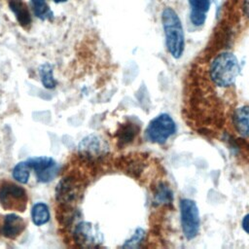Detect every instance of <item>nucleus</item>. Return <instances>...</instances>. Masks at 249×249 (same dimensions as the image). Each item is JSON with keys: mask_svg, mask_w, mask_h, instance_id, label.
Listing matches in <instances>:
<instances>
[{"mask_svg": "<svg viewBox=\"0 0 249 249\" xmlns=\"http://www.w3.org/2000/svg\"><path fill=\"white\" fill-rule=\"evenodd\" d=\"M39 75L41 82L46 89H53L56 86V81L53 78V66L50 63H44L39 67Z\"/></svg>", "mask_w": 249, "mask_h": 249, "instance_id": "16", "label": "nucleus"}, {"mask_svg": "<svg viewBox=\"0 0 249 249\" xmlns=\"http://www.w3.org/2000/svg\"><path fill=\"white\" fill-rule=\"evenodd\" d=\"M73 238L81 247L97 246L103 240L97 227L88 222H81L75 226Z\"/></svg>", "mask_w": 249, "mask_h": 249, "instance_id": "7", "label": "nucleus"}, {"mask_svg": "<svg viewBox=\"0 0 249 249\" xmlns=\"http://www.w3.org/2000/svg\"><path fill=\"white\" fill-rule=\"evenodd\" d=\"M25 221L17 214H8L4 218V223L1 228V233L10 239L18 236L25 229Z\"/></svg>", "mask_w": 249, "mask_h": 249, "instance_id": "10", "label": "nucleus"}, {"mask_svg": "<svg viewBox=\"0 0 249 249\" xmlns=\"http://www.w3.org/2000/svg\"><path fill=\"white\" fill-rule=\"evenodd\" d=\"M55 3H62V2H65L67 0H53Z\"/></svg>", "mask_w": 249, "mask_h": 249, "instance_id": "23", "label": "nucleus"}, {"mask_svg": "<svg viewBox=\"0 0 249 249\" xmlns=\"http://www.w3.org/2000/svg\"><path fill=\"white\" fill-rule=\"evenodd\" d=\"M139 131V127L137 124L132 123H126L120 126V129L117 131L118 142L121 146L128 144L131 142Z\"/></svg>", "mask_w": 249, "mask_h": 249, "instance_id": "14", "label": "nucleus"}, {"mask_svg": "<svg viewBox=\"0 0 249 249\" xmlns=\"http://www.w3.org/2000/svg\"><path fill=\"white\" fill-rule=\"evenodd\" d=\"M244 10L247 13V15L249 16V0L244 1Z\"/></svg>", "mask_w": 249, "mask_h": 249, "instance_id": "22", "label": "nucleus"}, {"mask_svg": "<svg viewBox=\"0 0 249 249\" xmlns=\"http://www.w3.org/2000/svg\"><path fill=\"white\" fill-rule=\"evenodd\" d=\"M30 165L27 160L20 161L17 163L13 169V177L18 182L21 184H25L28 182L29 175H30Z\"/></svg>", "mask_w": 249, "mask_h": 249, "instance_id": "17", "label": "nucleus"}, {"mask_svg": "<svg viewBox=\"0 0 249 249\" xmlns=\"http://www.w3.org/2000/svg\"><path fill=\"white\" fill-rule=\"evenodd\" d=\"M232 124L235 132L244 139H249V106H242L234 110Z\"/></svg>", "mask_w": 249, "mask_h": 249, "instance_id": "11", "label": "nucleus"}, {"mask_svg": "<svg viewBox=\"0 0 249 249\" xmlns=\"http://www.w3.org/2000/svg\"><path fill=\"white\" fill-rule=\"evenodd\" d=\"M32 222L36 226H42L49 222L50 220V211L49 207L44 202H37L33 205L31 210Z\"/></svg>", "mask_w": 249, "mask_h": 249, "instance_id": "15", "label": "nucleus"}, {"mask_svg": "<svg viewBox=\"0 0 249 249\" xmlns=\"http://www.w3.org/2000/svg\"><path fill=\"white\" fill-rule=\"evenodd\" d=\"M80 154L89 160L101 156L105 152V147L103 146L100 138L94 134H90L85 137L79 145Z\"/></svg>", "mask_w": 249, "mask_h": 249, "instance_id": "9", "label": "nucleus"}, {"mask_svg": "<svg viewBox=\"0 0 249 249\" xmlns=\"http://www.w3.org/2000/svg\"><path fill=\"white\" fill-rule=\"evenodd\" d=\"M161 21L167 50L174 58H180L185 49L184 30L180 18L172 8L166 7L161 13Z\"/></svg>", "mask_w": 249, "mask_h": 249, "instance_id": "2", "label": "nucleus"}, {"mask_svg": "<svg viewBox=\"0 0 249 249\" xmlns=\"http://www.w3.org/2000/svg\"><path fill=\"white\" fill-rule=\"evenodd\" d=\"M27 201L28 196L23 188L7 181L0 184V204L4 209L22 212Z\"/></svg>", "mask_w": 249, "mask_h": 249, "instance_id": "3", "label": "nucleus"}, {"mask_svg": "<svg viewBox=\"0 0 249 249\" xmlns=\"http://www.w3.org/2000/svg\"><path fill=\"white\" fill-rule=\"evenodd\" d=\"M30 167L34 169L37 180L42 183H47L55 178L58 173L57 163L49 157H36L27 160Z\"/></svg>", "mask_w": 249, "mask_h": 249, "instance_id": "8", "label": "nucleus"}, {"mask_svg": "<svg viewBox=\"0 0 249 249\" xmlns=\"http://www.w3.org/2000/svg\"><path fill=\"white\" fill-rule=\"evenodd\" d=\"M238 72L239 65L236 56L230 52H224L212 60L209 78L219 88H230L234 85Z\"/></svg>", "mask_w": 249, "mask_h": 249, "instance_id": "1", "label": "nucleus"}, {"mask_svg": "<svg viewBox=\"0 0 249 249\" xmlns=\"http://www.w3.org/2000/svg\"><path fill=\"white\" fill-rule=\"evenodd\" d=\"M34 14L40 19H47L53 17V13L49 8L46 0H31Z\"/></svg>", "mask_w": 249, "mask_h": 249, "instance_id": "18", "label": "nucleus"}, {"mask_svg": "<svg viewBox=\"0 0 249 249\" xmlns=\"http://www.w3.org/2000/svg\"><path fill=\"white\" fill-rule=\"evenodd\" d=\"M155 199L159 203L169 202L172 199V195H171L170 190L166 186L160 185L158 188V191H157V193L155 195Z\"/></svg>", "mask_w": 249, "mask_h": 249, "instance_id": "19", "label": "nucleus"}, {"mask_svg": "<svg viewBox=\"0 0 249 249\" xmlns=\"http://www.w3.org/2000/svg\"><path fill=\"white\" fill-rule=\"evenodd\" d=\"M176 131V124L167 114H160L153 119L146 128L147 138L158 144L164 143Z\"/></svg>", "mask_w": 249, "mask_h": 249, "instance_id": "5", "label": "nucleus"}, {"mask_svg": "<svg viewBox=\"0 0 249 249\" xmlns=\"http://www.w3.org/2000/svg\"><path fill=\"white\" fill-rule=\"evenodd\" d=\"M191 7L190 18L194 25L200 26L205 22L207 12L210 8V0H189Z\"/></svg>", "mask_w": 249, "mask_h": 249, "instance_id": "12", "label": "nucleus"}, {"mask_svg": "<svg viewBox=\"0 0 249 249\" xmlns=\"http://www.w3.org/2000/svg\"><path fill=\"white\" fill-rule=\"evenodd\" d=\"M180 213L183 232L188 239H193L198 233L200 226L199 212L196 202L190 198L182 199L180 202Z\"/></svg>", "mask_w": 249, "mask_h": 249, "instance_id": "6", "label": "nucleus"}, {"mask_svg": "<svg viewBox=\"0 0 249 249\" xmlns=\"http://www.w3.org/2000/svg\"><path fill=\"white\" fill-rule=\"evenodd\" d=\"M9 7L14 13L18 22L24 28H28L31 23V16L28 11V7L25 3L19 0H11Z\"/></svg>", "mask_w": 249, "mask_h": 249, "instance_id": "13", "label": "nucleus"}, {"mask_svg": "<svg viewBox=\"0 0 249 249\" xmlns=\"http://www.w3.org/2000/svg\"><path fill=\"white\" fill-rule=\"evenodd\" d=\"M144 233H145V232H144L143 230L138 229V230L135 231V233L133 234V236H132L130 239H128V240L125 241V243L124 244L123 247H135V246H137V244L143 239Z\"/></svg>", "mask_w": 249, "mask_h": 249, "instance_id": "20", "label": "nucleus"}, {"mask_svg": "<svg viewBox=\"0 0 249 249\" xmlns=\"http://www.w3.org/2000/svg\"><path fill=\"white\" fill-rule=\"evenodd\" d=\"M83 183L82 180L74 175L63 177L57 184L55 189V197L57 203L62 208L74 207L82 194Z\"/></svg>", "mask_w": 249, "mask_h": 249, "instance_id": "4", "label": "nucleus"}, {"mask_svg": "<svg viewBox=\"0 0 249 249\" xmlns=\"http://www.w3.org/2000/svg\"><path fill=\"white\" fill-rule=\"evenodd\" d=\"M241 226H242V229L244 230V231L249 234V213L247 215H245L244 218L242 219Z\"/></svg>", "mask_w": 249, "mask_h": 249, "instance_id": "21", "label": "nucleus"}]
</instances>
